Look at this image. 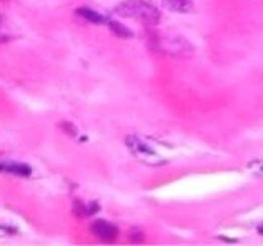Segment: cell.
Instances as JSON below:
<instances>
[{
    "label": "cell",
    "instance_id": "6da1fadb",
    "mask_svg": "<svg viewBox=\"0 0 263 246\" xmlns=\"http://www.w3.org/2000/svg\"><path fill=\"white\" fill-rule=\"evenodd\" d=\"M115 14L147 25H157L162 19L160 10L145 0H123L115 7Z\"/></svg>",
    "mask_w": 263,
    "mask_h": 246
},
{
    "label": "cell",
    "instance_id": "7a4b0ae2",
    "mask_svg": "<svg viewBox=\"0 0 263 246\" xmlns=\"http://www.w3.org/2000/svg\"><path fill=\"white\" fill-rule=\"evenodd\" d=\"M152 47L155 50L177 58H189L193 53L192 44L180 35H158L152 42Z\"/></svg>",
    "mask_w": 263,
    "mask_h": 246
},
{
    "label": "cell",
    "instance_id": "3957f363",
    "mask_svg": "<svg viewBox=\"0 0 263 246\" xmlns=\"http://www.w3.org/2000/svg\"><path fill=\"white\" fill-rule=\"evenodd\" d=\"M125 145L130 150V153L137 160H140L142 163L148 165V167H158V165L165 163V160L158 157V153L155 150L147 145L145 142H142L138 137H127L125 138Z\"/></svg>",
    "mask_w": 263,
    "mask_h": 246
},
{
    "label": "cell",
    "instance_id": "277c9868",
    "mask_svg": "<svg viewBox=\"0 0 263 246\" xmlns=\"http://www.w3.org/2000/svg\"><path fill=\"white\" fill-rule=\"evenodd\" d=\"M90 229H92V233L97 238L104 239V241H112V239H115L117 236H119V228H117L114 223L105 221V220L94 221Z\"/></svg>",
    "mask_w": 263,
    "mask_h": 246
},
{
    "label": "cell",
    "instance_id": "5b68a950",
    "mask_svg": "<svg viewBox=\"0 0 263 246\" xmlns=\"http://www.w3.org/2000/svg\"><path fill=\"white\" fill-rule=\"evenodd\" d=\"M162 9L171 14H192L195 5L192 0H162Z\"/></svg>",
    "mask_w": 263,
    "mask_h": 246
},
{
    "label": "cell",
    "instance_id": "8992f818",
    "mask_svg": "<svg viewBox=\"0 0 263 246\" xmlns=\"http://www.w3.org/2000/svg\"><path fill=\"white\" fill-rule=\"evenodd\" d=\"M77 15H78V17H82L83 20H87V22L97 24V25H102V24L109 22V20H107L102 14L95 12V10L89 9V7H80V9H77Z\"/></svg>",
    "mask_w": 263,
    "mask_h": 246
},
{
    "label": "cell",
    "instance_id": "52a82bcc",
    "mask_svg": "<svg viewBox=\"0 0 263 246\" xmlns=\"http://www.w3.org/2000/svg\"><path fill=\"white\" fill-rule=\"evenodd\" d=\"M0 170H4V172H9V173H15L19 176H29L32 168L29 165L25 163H7V165H0Z\"/></svg>",
    "mask_w": 263,
    "mask_h": 246
},
{
    "label": "cell",
    "instance_id": "ba28073f",
    "mask_svg": "<svg viewBox=\"0 0 263 246\" xmlns=\"http://www.w3.org/2000/svg\"><path fill=\"white\" fill-rule=\"evenodd\" d=\"M107 25H109V29L112 30V34L117 35V37H120V39H132V37H133V32L128 29V27L120 24V22H114V20H109V22H107Z\"/></svg>",
    "mask_w": 263,
    "mask_h": 246
},
{
    "label": "cell",
    "instance_id": "9c48e42d",
    "mask_svg": "<svg viewBox=\"0 0 263 246\" xmlns=\"http://www.w3.org/2000/svg\"><path fill=\"white\" fill-rule=\"evenodd\" d=\"M246 167H248V170L251 173L263 176V160H253V162H250Z\"/></svg>",
    "mask_w": 263,
    "mask_h": 246
},
{
    "label": "cell",
    "instance_id": "30bf717a",
    "mask_svg": "<svg viewBox=\"0 0 263 246\" xmlns=\"http://www.w3.org/2000/svg\"><path fill=\"white\" fill-rule=\"evenodd\" d=\"M256 229H258V233H260V234H263V224H260V226L256 228Z\"/></svg>",
    "mask_w": 263,
    "mask_h": 246
}]
</instances>
